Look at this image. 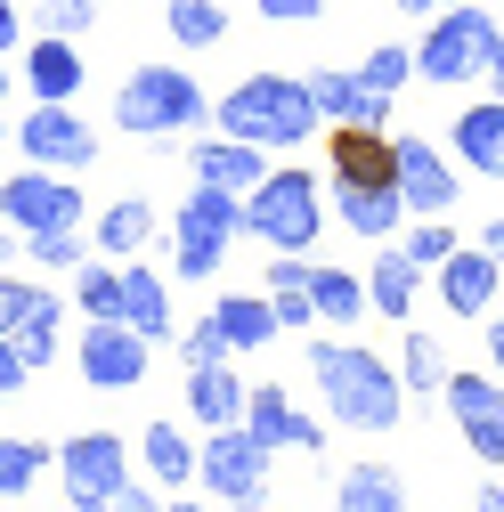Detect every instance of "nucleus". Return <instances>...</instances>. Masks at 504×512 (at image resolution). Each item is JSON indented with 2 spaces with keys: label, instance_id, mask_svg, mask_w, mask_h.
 <instances>
[{
  "label": "nucleus",
  "instance_id": "nucleus-48",
  "mask_svg": "<svg viewBox=\"0 0 504 512\" xmlns=\"http://www.w3.org/2000/svg\"><path fill=\"white\" fill-rule=\"evenodd\" d=\"M488 90L504 98V33H496V57H488Z\"/></svg>",
  "mask_w": 504,
  "mask_h": 512
},
{
  "label": "nucleus",
  "instance_id": "nucleus-8",
  "mask_svg": "<svg viewBox=\"0 0 504 512\" xmlns=\"http://www.w3.org/2000/svg\"><path fill=\"white\" fill-rule=\"evenodd\" d=\"M57 480H66V512H106L114 488L131 480V447L114 431H74L57 439Z\"/></svg>",
  "mask_w": 504,
  "mask_h": 512
},
{
  "label": "nucleus",
  "instance_id": "nucleus-4",
  "mask_svg": "<svg viewBox=\"0 0 504 512\" xmlns=\"http://www.w3.org/2000/svg\"><path fill=\"white\" fill-rule=\"evenodd\" d=\"M244 236L269 252H309L326 236V179L309 163H269V179L244 196Z\"/></svg>",
  "mask_w": 504,
  "mask_h": 512
},
{
  "label": "nucleus",
  "instance_id": "nucleus-3",
  "mask_svg": "<svg viewBox=\"0 0 504 512\" xmlns=\"http://www.w3.org/2000/svg\"><path fill=\"white\" fill-rule=\"evenodd\" d=\"M212 122V90L187 66H131L114 90V131L122 139H196Z\"/></svg>",
  "mask_w": 504,
  "mask_h": 512
},
{
  "label": "nucleus",
  "instance_id": "nucleus-2",
  "mask_svg": "<svg viewBox=\"0 0 504 512\" xmlns=\"http://www.w3.org/2000/svg\"><path fill=\"white\" fill-rule=\"evenodd\" d=\"M212 131L293 155V147H309V131H326V114L309 98V74H244L228 98H212Z\"/></svg>",
  "mask_w": 504,
  "mask_h": 512
},
{
  "label": "nucleus",
  "instance_id": "nucleus-35",
  "mask_svg": "<svg viewBox=\"0 0 504 512\" xmlns=\"http://www.w3.org/2000/svg\"><path fill=\"white\" fill-rule=\"evenodd\" d=\"M82 317H122V261H98V252H90V261L74 269V293H66Z\"/></svg>",
  "mask_w": 504,
  "mask_h": 512
},
{
  "label": "nucleus",
  "instance_id": "nucleus-36",
  "mask_svg": "<svg viewBox=\"0 0 504 512\" xmlns=\"http://www.w3.org/2000/svg\"><path fill=\"white\" fill-rule=\"evenodd\" d=\"M163 17L179 33V49H220L228 41V9L220 0H163Z\"/></svg>",
  "mask_w": 504,
  "mask_h": 512
},
{
  "label": "nucleus",
  "instance_id": "nucleus-28",
  "mask_svg": "<svg viewBox=\"0 0 504 512\" xmlns=\"http://www.w3.org/2000/svg\"><path fill=\"white\" fill-rule=\"evenodd\" d=\"M9 342H17V358H25L33 374H41V366H49L57 350H66V293H49V285H41V293L25 301V317L9 326Z\"/></svg>",
  "mask_w": 504,
  "mask_h": 512
},
{
  "label": "nucleus",
  "instance_id": "nucleus-22",
  "mask_svg": "<svg viewBox=\"0 0 504 512\" xmlns=\"http://www.w3.org/2000/svg\"><path fill=\"white\" fill-rule=\"evenodd\" d=\"M25 90L33 98H82V49H74V33H25Z\"/></svg>",
  "mask_w": 504,
  "mask_h": 512
},
{
  "label": "nucleus",
  "instance_id": "nucleus-41",
  "mask_svg": "<svg viewBox=\"0 0 504 512\" xmlns=\"http://www.w3.org/2000/svg\"><path fill=\"white\" fill-rule=\"evenodd\" d=\"M33 293H41L33 277H17V269H0V334H9L17 317H25V301H33Z\"/></svg>",
  "mask_w": 504,
  "mask_h": 512
},
{
  "label": "nucleus",
  "instance_id": "nucleus-32",
  "mask_svg": "<svg viewBox=\"0 0 504 512\" xmlns=\"http://www.w3.org/2000/svg\"><path fill=\"white\" fill-rule=\"evenodd\" d=\"M49 464H57V447H49V439L9 431V439H0V504H25V496L49 480Z\"/></svg>",
  "mask_w": 504,
  "mask_h": 512
},
{
  "label": "nucleus",
  "instance_id": "nucleus-1",
  "mask_svg": "<svg viewBox=\"0 0 504 512\" xmlns=\"http://www.w3.org/2000/svg\"><path fill=\"white\" fill-rule=\"evenodd\" d=\"M309 374H318V399H326V415L342 431H366V439L374 431H399L407 382H399L391 358H374L358 342H309Z\"/></svg>",
  "mask_w": 504,
  "mask_h": 512
},
{
  "label": "nucleus",
  "instance_id": "nucleus-52",
  "mask_svg": "<svg viewBox=\"0 0 504 512\" xmlns=\"http://www.w3.org/2000/svg\"><path fill=\"white\" fill-rule=\"evenodd\" d=\"M163 512H204V504H187V496H163Z\"/></svg>",
  "mask_w": 504,
  "mask_h": 512
},
{
  "label": "nucleus",
  "instance_id": "nucleus-47",
  "mask_svg": "<svg viewBox=\"0 0 504 512\" xmlns=\"http://www.w3.org/2000/svg\"><path fill=\"white\" fill-rule=\"evenodd\" d=\"M488 374H504V317H488Z\"/></svg>",
  "mask_w": 504,
  "mask_h": 512
},
{
  "label": "nucleus",
  "instance_id": "nucleus-18",
  "mask_svg": "<svg viewBox=\"0 0 504 512\" xmlns=\"http://www.w3.org/2000/svg\"><path fill=\"white\" fill-rule=\"evenodd\" d=\"M187 171H196L204 187L252 196V187L269 179V147H252V139H228V131H212V139H196V147H187Z\"/></svg>",
  "mask_w": 504,
  "mask_h": 512
},
{
  "label": "nucleus",
  "instance_id": "nucleus-34",
  "mask_svg": "<svg viewBox=\"0 0 504 512\" xmlns=\"http://www.w3.org/2000/svg\"><path fill=\"white\" fill-rule=\"evenodd\" d=\"M25 261L49 277H74L90 261V228H25Z\"/></svg>",
  "mask_w": 504,
  "mask_h": 512
},
{
  "label": "nucleus",
  "instance_id": "nucleus-17",
  "mask_svg": "<svg viewBox=\"0 0 504 512\" xmlns=\"http://www.w3.org/2000/svg\"><path fill=\"white\" fill-rule=\"evenodd\" d=\"M326 212L350 228V236H366V244H391L399 228H407V196L399 187H358V179H326Z\"/></svg>",
  "mask_w": 504,
  "mask_h": 512
},
{
  "label": "nucleus",
  "instance_id": "nucleus-50",
  "mask_svg": "<svg viewBox=\"0 0 504 512\" xmlns=\"http://www.w3.org/2000/svg\"><path fill=\"white\" fill-rule=\"evenodd\" d=\"M391 9H399V17H431V9H439V0H391Z\"/></svg>",
  "mask_w": 504,
  "mask_h": 512
},
{
  "label": "nucleus",
  "instance_id": "nucleus-25",
  "mask_svg": "<svg viewBox=\"0 0 504 512\" xmlns=\"http://www.w3.org/2000/svg\"><path fill=\"white\" fill-rule=\"evenodd\" d=\"M415 285H423V269L407 261V244H374V269H366V301H374V317L407 326V317H415Z\"/></svg>",
  "mask_w": 504,
  "mask_h": 512
},
{
  "label": "nucleus",
  "instance_id": "nucleus-7",
  "mask_svg": "<svg viewBox=\"0 0 504 512\" xmlns=\"http://www.w3.org/2000/svg\"><path fill=\"white\" fill-rule=\"evenodd\" d=\"M269 456H277L269 439H252L244 423H220V431H204V447H196V488H212V496L236 504V512H261V504H269Z\"/></svg>",
  "mask_w": 504,
  "mask_h": 512
},
{
  "label": "nucleus",
  "instance_id": "nucleus-46",
  "mask_svg": "<svg viewBox=\"0 0 504 512\" xmlns=\"http://www.w3.org/2000/svg\"><path fill=\"white\" fill-rule=\"evenodd\" d=\"M472 512H504V472H488V480L472 488Z\"/></svg>",
  "mask_w": 504,
  "mask_h": 512
},
{
  "label": "nucleus",
  "instance_id": "nucleus-10",
  "mask_svg": "<svg viewBox=\"0 0 504 512\" xmlns=\"http://www.w3.org/2000/svg\"><path fill=\"white\" fill-rule=\"evenodd\" d=\"M0 212L17 228H82L90 204H82V171H49V163H25L9 187H0Z\"/></svg>",
  "mask_w": 504,
  "mask_h": 512
},
{
  "label": "nucleus",
  "instance_id": "nucleus-11",
  "mask_svg": "<svg viewBox=\"0 0 504 512\" xmlns=\"http://www.w3.org/2000/svg\"><path fill=\"white\" fill-rule=\"evenodd\" d=\"M147 334H131L122 317H90L82 326V342H74V366H82V382L90 391H139L147 382Z\"/></svg>",
  "mask_w": 504,
  "mask_h": 512
},
{
  "label": "nucleus",
  "instance_id": "nucleus-12",
  "mask_svg": "<svg viewBox=\"0 0 504 512\" xmlns=\"http://www.w3.org/2000/svg\"><path fill=\"white\" fill-rule=\"evenodd\" d=\"M448 415H456V431H464V447L488 464V472H504V374H448Z\"/></svg>",
  "mask_w": 504,
  "mask_h": 512
},
{
  "label": "nucleus",
  "instance_id": "nucleus-16",
  "mask_svg": "<svg viewBox=\"0 0 504 512\" xmlns=\"http://www.w3.org/2000/svg\"><path fill=\"white\" fill-rule=\"evenodd\" d=\"M244 431L269 439V447H293V456H326V423H309L277 382H252L244 391Z\"/></svg>",
  "mask_w": 504,
  "mask_h": 512
},
{
  "label": "nucleus",
  "instance_id": "nucleus-9",
  "mask_svg": "<svg viewBox=\"0 0 504 512\" xmlns=\"http://www.w3.org/2000/svg\"><path fill=\"white\" fill-rule=\"evenodd\" d=\"M17 155L49 163V171H90L98 163V131L74 114V98H33V114L17 122Z\"/></svg>",
  "mask_w": 504,
  "mask_h": 512
},
{
  "label": "nucleus",
  "instance_id": "nucleus-30",
  "mask_svg": "<svg viewBox=\"0 0 504 512\" xmlns=\"http://www.w3.org/2000/svg\"><path fill=\"white\" fill-rule=\"evenodd\" d=\"M334 512H407V480L391 464H350L334 480Z\"/></svg>",
  "mask_w": 504,
  "mask_h": 512
},
{
  "label": "nucleus",
  "instance_id": "nucleus-49",
  "mask_svg": "<svg viewBox=\"0 0 504 512\" xmlns=\"http://www.w3.org/2000/svg\"><path fill=\"white\" fill-rule=\"evenodd\" d=\"M480 244L496 252V269H504V220H488V228H480Z\"/></svg>",
  "mask_w": 504,
  "mask_h": 512
},
{
  "label": "nucleus",
  "instance_id": "nucleus-15",
  "mask_svg": "<svg viewBox=\"0 0 504 512\" xmlns=\"http://www.w3.org/2000/svg\"><path fill=\"white\" fill-rule=\"evenodd\" d=\"M431 277H439V301H448V317H488L496 293H504V269H496L488 244H456Z\"/></svg>",
  "mask_w": 504,
  "mask_h": 512
},
{
  "label": "nucleus",
  "instance_id": "nucleus-6",
  "mask_svg": "<svg viewBox=\"0 0 504 512\" xmlns=\"http://www.w3.org/2000/svg\"><path fill=\"white\" fill-rule=\"evenodd\" d=\"M236 236H244V196H228V187H204V179H196V187H187V204H179V220L163 228L179 285L220 277V261H228Z\"/></svg>",
  "mask_w": 504,
  "mask_h": 512
},
{
  "label": "nucleus",
  "instance_id": "nucleus-26",
  "mask_svg": "<svg viewBox=\"0 0 504 512\" xmlns=\"http://www.w3.org/2000/svg\"><path fill=\"white\" fill-rule=\"evenodd\" d=\"M244 391L252 382L220 358V366H196L187 374V423H204V431H220V423H244Z\"/></svg>",
  "mask_w": 504,
  "mask_h": 512
},
{
  "label": "nucleus",
  "instance_id": "nucleus-14",
  "mask_svg": "<svg viewBox=\"0 0 504 512\" xmlns=\"http://www.w3.org/2000/svg\"><path fill=\"white\" fill-rule=\"evenodd\" d=\"M399 196H407V220H439V212H456L464 171L439 163L431 139H399Z\"/></svg>",
  "mask_w": 504,
  "mask_h": 512
},
{
  "label": "nucleus",
  "instance_id": "nucleus-13",
  "mask_svg": "<svg viewBox=\"0 0 504 512\" xmlns=\"http://www.w3.org/2000/svg\"><path fill=\"white\" fill-rule=\"evenodd\" d=\"M326 179L399 187V139L374 131V122H334V139H326Z\"/></svg>",
  "mask_w": 504,
  "mask_h": 512
},
{
  "label": "nucleus",
  "instance_id": "nucleus-21",
  "mask_svg": "<svg viewBox=\"0 0 504 512\" xmlns=\"http://www.w3.org/2000/svg\"><path fill=\"white\" fill-rule=\"evenodd\" d=\"M155 236H163V220H155L147 196H114V204L90 220V252H98V261H139Z\"/></svg>",
  "mask_w": 504,
  "mask_h": 512
},
{
  "label": "nucleus",
  "instance_id": "nucleus-37",
  "mask_svg": "<svg viewBox=\"0 0 504 512\" xmlns=\"http://www.w3.org/2000/svg\"><path fill=\"white\" fill-rule=\"evenodd\" d=\"M374 90H383V98H399L407 82H415V41H374V57H366V66H358Z\"/></svg>",
  "mask_w": 504,
  "mask_h": 512
},
{
  "label": "nucleus",
  "instance_id": "nucleus-39",
  "mask_svg": "<svg viewBox=\"0 0 504 512\" xmlns=\"http://www.w3.org/2000/svg\"><path fill=\"white\" fill-rule=\"evenodd\" d=\"M179 358H187V374H196V366H220V358H236V350H228V334L212 326V317H196V326L179 334Z\"/></svg>",
  "mask_w": 504,
  "mask_h": 512
},
{
  "label": "nucleus",
  "instance_id": "nucleus-40",
  "mask_svg": "<svg viewBox=\"0 0 504 512\" xmlns=\"http://www.w3.org/2000/svg\"><path fill=\"white\" fill-rule=\"evenodd\" d=\"M33 25H41V33H90V25H98V0H41Z\"/></svg>",
  "mask_w": 504,
  "mask_h": 512
},
{
  "label": "nucleus",
  "instance_id": "nucleus-54",
  "mask_svg": "<svg viewBox=\"0 0 504 512\" xmlns=\"http://www.w3.org/2000/svg\"><path fill=\"white\" fill-rule=\"evenodd\" d=\"M57 512H66V504H57Z\"/></svg>",
  "mask_w": 504,
  "mask_h": 512
},
{
  "label": "nucleus",
  "instance_id": "nucleus-19",
  "mask_svg": "<svg viewBox=\"0 0 504 512\" xmlns=\"http://www.w3.org/2000/svg\"><path fill=\"white\" fill-rule=\"evenodd\" d=\"M448 155H456L464 171H480V179H504V98H496V90L472 98V106L448 122Z\"/></svg>",
  "mask_w": 504,
  "mask_h": 512
},
{
  "label": "nucleus",
  "instance_id": "nucleus-23",
  "mask_svg": "<svg viewBox=\"0 0 504 512\" xmlns=\"http://www.w3.org/2000/svg\"><path fill=\"white\" fill-rule=\"evenodd\" d=\"M212 326L228 334V350L236 358H252V350H269L285 326H277V301H269V285L261 293H212Z\"/></svg>",
  "mask_w": 504,
  "mask_h": 512
},
{
  "label": "nucleus",
  "instance_id": "nucleus-45",
  "mask_svg": "<svg viewBox=\"0 0 504 512\" xmlns=\"http://www.w3.org/2000/svg\"><path fill=\"white\" fill-rule=\"evenodd\" d=\"M9 49H25V9H17V0H0V57H9Z\"/></svg>",
  "mask_w": 504,
  "mask_h": 512
},
{
  "label": "nucleus",
  "instance_id": "nucleus-20",
  "mask_svg": "<svg viewBox=\"0 0 504 512\" xmlns=\"http://www.w3.org/2000/svg\"><path fill=\"white\" fill-rule=\"evenodd\" d=\"M309 98H318V114H326V131L334 122H374V131H391V106L399 98H383L366 74H334V66H318L309 74Z\"/></svg>",
  "mask_w": 504,
  "mask_h": 512
},
{
  "label": "nucleus",
  "instance_id": "nucleus-27",
  "mask_svg": "<svg viewBox=\"0 0 504 512\" xmlns=\"http://www.w3.org/2000/svg\"><path fill=\"white\" fill-rule=\"evenodd\" d=\"M122 326L147 334V342H163V334H171V285H163V269L122 261Z\"/></svg>",
  "mask_w": 504,
  "mask_h": 512
},
{
  "label": "nucleus",
  "instance_id": "nucleus-38",
  "mask_svg": "<svg viewBox=\"0 0 504 512\" xmlns=\"http://www.w3.org/2000/svg\"><path fill=\"white\" fill-rule=\"evenodd\" d=\"M399 244H407V261H415V269L431 277V269H439V261H448V252H456L464 236L448 228V212H439V220H423V228H399Z\"/></svg>",
  "mask_w": 504,
  "mask_h": 512
},
{
  "label": "nucleus",
  "instance_id": "nucleus-44",
  "mask_svg": "<svg viewBox=\"0 0 504 512\" xmlns=\"http://www.w3.org/2000/svg\"><path fill=\"white\" fill-rule=\"evenodd\" d=\"M25 382H33V366L17 358V342H9V334H0V399H17Z\"/></svg>",
  "mask_w": 504,
  "mask_h": 512
},
{
  "label": "nucleus",
  "instance_id": "nucleus-29",
  "mask_svg": "<svg viewBox=\"0 0 504 512\" xmlns=\"http://www.w3.org/2000/svg\"><path fill=\"white\" fill-rule=\"evenodd\" d=\"M269 301H277V326L285 334H309L318 326V301H309V252H269Z\"/></svg>",
  "mask_w": 504,
  "mask_h": 512
},
{
  "label": "nucleus",
  "instance_id": "nucleus-31",
  "mask_svg": "<svg viewBox=\"0 0 504 512\" xmlns=\"http://www.w3.org/2000/svg\"><path fill=\"white\" fill-rule=\"evenodd\" d=\"M309 301H318L326 326H358V317L374 309L366 301V277L358 269H334V261H309Z\"/></svg>",
  "mask_w": 504,
  "mask_h": 512
},
{
  "label": "nucleus",
  "instance_id": "nucleus-53",
  "mask_svg": "<svg viewBox=\"0 0 504 512\" xmlns=\"http://www.w3.org/2000/svg\"><path fill=\"white\" fill-rule=\"evenodd\" d=\"M439 9H448V0H439Z\"/></svg>",
  "mask_w": 504,
  "mask_h": 512
},
{
  "label": "nucleus",
  "instance_id": "nucleus-33",
  "mask_svg": "<svg viewBox=\"0 0 504 512\" xmlns=\"http://www.w3.org/2000/svg\"><path fill=\"white\" fill-rule=\"evenodd\" d=\"M448 350H439V334H407L399 342V382H407V399H439L448 391Z\"/></svg>",
  "mask_w": 504,
  "mask_h": 512
},
{
  "label": "nucleus",
  "instance_id": "nucleus-24",
  "mask_svg": "<svg viewBox=\"0 0 504 512\" xmlns=\"http://www.w3.org/2000/svg\"><path fill=\"white\" fill-rule=\"evenodd\" d=\"M139 464H147V480L155 488H196V439L179 431V415H155L147 431H139Z\"/></svg>",
  "mask_w": 504,
  "mask_h": 512
},
{
  "label": "nucleus",
  "instance_id": "nucleus-43",
  "mask_svg": "<svg viewBox=\"0 0 504 512\" xmlns=\"http://www.w3.org/2000/svg\"><path fill=\"white\" fill-rule=\"evenodd\" d=\"M106 512H163V488H155V480H147V488H139V480H122Z\"/></svg>",
  "mask_w": 504,
  "mask_h": 512
},
{
  "label": "nucleus",
  "instance_id": "nucleus-51",
  "mask_svg": "<svg viewBox=\"0 0 504 512\" xmlns=\"http://www.w3.org/2000/svg\"><path fill=\"white\" fill-rule=\"evenodd\" d=\"M17 98V82H9V57H0V106H9Z\"/></svg>",
  "mask_w": 504,
  "mask_h": 512
},
{
  "label": "nucleus",
  "instance_id": "nucleus-42",
  "mask_svg": "<svg viewBox=\"0 0 504 512\" xmlns=\"http://www.w3.org/2000/svg\"><path fill=\"white\" fill-rule=\"evenodd\" d=\"M252 9H261L269 25H318V17H326V0H252Z\"/></svg>",
  "mask_w": 504,
  "mask_h": 512
},
{
  "label": "nucleus",
  "instance_id": "nucleus-5",
  "mask_svg": "<svg viewBox=\"0 0 504 512\" xmlns=\"http://www.w3.org/2000/svg\"><path fill=\"white\" fill-rule=\"evenodd\" d=\"M496 33H504V25L480 9V0H448V9H431V33H415V82H431V90L488 82Z\"/></svg>",
  "mask_w": 504,
  "mask_h": 512
}]
</instances>
